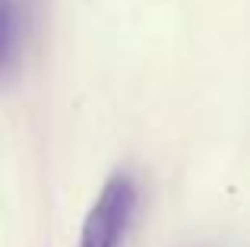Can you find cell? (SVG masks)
<instances>
[{"mask_svg": "<svg viewBox=\"0 0 250 247\" xmlns=\"http://www.w3.org/2000/svg\"><path fill=\"white\" fill-rule=\"evenodd\" d=\"M143 187L133 171H114L102 184L80 231V247H124L136 225Z\"/></svg>", "mask_w": 250, "mask_h": 247, "instance_id": "cell-1", "label": "cell"}, {"mask_svg": "<svg viewBox=\"0 0 250 247\" xmlns=\"http://www.w3.org/2000/svg\"><path fill=\"white\" fill-rule=\"evenodd\" d=\"M32 32V0H0V86L16 80Z\"/></svg>", "mask_w": 250, "mask_h": 247, "instance_id": "cell-2", "label": "cell"}]
</instances>
